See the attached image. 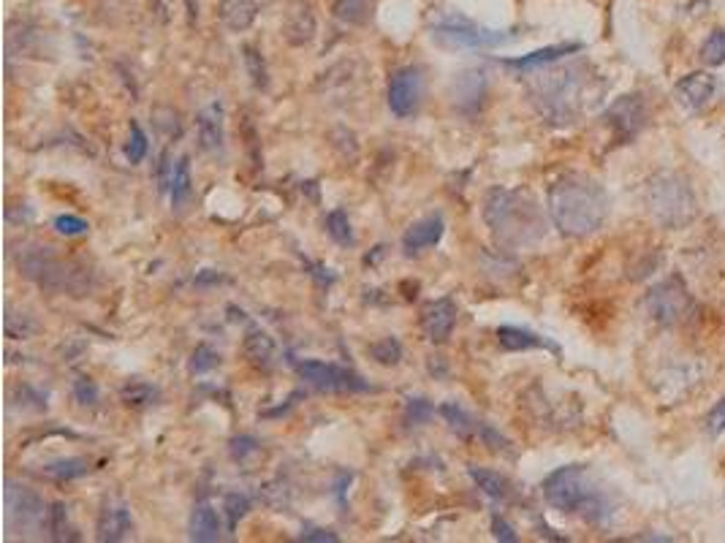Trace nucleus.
<instances>
[{
    "mask_svg": "<svg viewBox=\"0 0 725 543\" xmlns=\"http://www.w3.org/2000/svg\"><path fill=\"white\" fill-rule=\"evenodd\" d=\"M543 497L554 511L582 513L587 522L603 524L611 517V506L603 492L592 484L590 473L582 465H565L546 475Z\"/></svg>",
    "mask_w": 725,
    "mask_h": 543,
    "instance_id": "obj_5",
    "label": "nucleus"
},
{
    "mask_svg": "<svg viewBox=\"0 0 725 543\" xmlns=\"http://www.w3.org/2000/svg\"><path fill=\"white\" fill-rule=\"evenodd\" d=\"M528 99L538 115L554 128H568L598 101L595 77L585 63L543 66L530 71Z\"/></svg>",
    "mask_w": 725,
    "mask_h": 543,
    "instance_id": "obj_1",
    "label": "nucleus"
},
{
    "mask_svg": "<svg viewBox=\"0 0 725 543\" xmlns=\"http://www.w3.org/2000/svg\"><path fill=\"white\" fill-rule=\"evenodd\" d=\"M649 120L647 104L638 93L622 95L617 99L609 109L603 112V123L611 128V136H614L617 145H628V141L636 139L638 134L644 131Z\"/></svg>",
    "mask_w": 725,
    "mask_h": 543,
    "instance_id": "obj_10",
    "label": "nucleus"
},
{
    "mask_svg": "<svg viewBox=\"0 0 725 543\" xmlns=\"http://www.w3.org/2000/svg\"><path fill=\"white\" fill-rule=\"evenodd\" d=\"M90 473V460L84 457H60V460L47 462L42 467V475L47 481H55V484H68L73 478H82V475Z\"/></svg>",
    "mask_w": 725,
    "mask_h": 543,
    "instance_id": "obj_25",
    "label": "nucleus"
},
{
    "mask_svg": "<svg viewBox=\"0 0 725 543\" xmlns=\"http://www.w3.org/2000/svg\"><path fill=\"white\" fill-rule=\"evenodd\" d=\"M266 5H272V0H223L218 9V16L226 31L242 33L258 20V14H262Z\"/></svg>",
    "mask_w": 725,
    "mask_h": 543,
    "instance_id": "obj_20",
    "label": "nucleus"
},
{
    "mask_svg": "<svg viewBox=\"0 0 725 543\" xmlns=\"http://www.w3.org/2000/svg\"><path fill=\"white\" fill-rule=\"evenodd\" d=\"M457 315H460V310H457L454 299L444 297V299H435V302H427L422 308V332H424V337H427L429 343H435V345L446 343V339L454 335Z\"/></svg>",
    "mask_w": 725,
    "mask_h": 543,
    "instance_id": "obj_13",
    "label": "nucleus"
},
{
    "mask_svg": "<svg viewBox=\"0 0 725 543\" xmlns=\"http://www.w3.org/2000/svg\"><path fill=\"white\" fill-rule=\"evenodd\" d=\"M549 218L554 229L571 240L595 234L609 218V194L587 174H563L549 188Z\"/></svg>",
    "mask_w": 725,
    "mask_h": 543,
    "instance_id": "obj_2",
    "label": "nucleus"
},
{
    "mask_svg": "<svg viewBox=\"0 0 725 543\" xmlns=\"http://www.w3.org/2000/svg\"><path fill=\"white\" fill-rule=\"evenodd\" d=\"M706 432H710L712 438H717V435L725 432V397L715 407H712L710 416H706Z\"/></svg>",
    "mask_w": 725,
    "mask_h": 543,
    "instance_id": "obj_47",
    "label": "nucleus"
},
{
    "mask_svg": "<svg viewBox=\"0 0 725 543\" xmlns=\"http://www.w3.org/2000/svg\"><path fill=\"white\" fill-rule=\"evenodd\" d=\"M147 155V134L141 131L139 123H131V136H128V145H126V158L128 163H141Z\"/></svg>",
    "mask_w": 725,
    "mask_h": 543,
    "instance_id": "obj_40",
    "label": "nucleus"
},
{
    "mask_svg": "<svg viewBox=\"0 0 725 543\" xmlns=\"http://www.w3.org/2000/svg\"><path fill=\"white\" fill-rule=\"evenodd\" d=\"M486 90H490V82H486V73L473 68V71H464L454 79L451 84V93H454V106L464 115H475L481 109L486 99Z\"/></svg>",
    "mask_w": 725,
    "mask_h": 543,
    "instance_id": "obj_17",
    "label": "nucleus"
},
{
    "mask_svg": "<svg viewBox=\"0 0 725 543\" xmlns=\"http://www.w3.org/2000/svg\"><path fill=\"white\" fill-rule=\"evenodd\" d=\"M196 134H198V145H202V150H207V152L223 150L226 112H223V104H220V101H212V104H207L202 112H198Z\"/></svg>",
    "mask_w": 725,
    "mask_h": 543,
    "instance_id": "obj_19",
    "label": "nucleus"
},
{
    "mask_svg": "<svg viewBox=\"0 0 725 543\" xmlns=\"http://www.w3.org/2000/svg\"><path fill=\"white\" fill-rule=\"evenodd\" d=\"M220 539V519L209 502H198L191 513V541L215 543Z\"/></svg>",
    "mask_w": 725,
    "mask_h": 543,
    "instance_id": "obj_24",
    "label": "nucleus"
},
{
    "mask_svg": "<svg viewBox=\"0 0 725 543\" xmlns=\"http://www.w3.org/2000/svg\"><path fill=\"white\" fill-rule=\"evenodd\" d=\"M367 354L381 367H396L402 361V343L396 337H383L367 348Z\"/></svg>",
    "mask_w": 725,
    "mask_h": 543,
    "instance_id": "obj_31",
    "label": "nucleus"
},
{
    "mask_svg": "<svg viewBox=\"0 0 725 543\" xmlns=\"http://www.w3.org/2000/svg\"><path fill=\"white\" fill-rule=\"evenodd\" d=\"M256 454H258V443L253 438H248V435L231 440V457H234L237 462H245L248 457H256Z\"/></svg>",
    "mask_w": 725,
    "mask_h": 543,
    "instance_id": "obj_46",
    "label": "nucleus"
},
{
    "mask_svg": "<svg viewBox=\"0 0 725 543\" xmlns=\"http://www.w3.org/2000/svg\"><path fill=\"white\" fill-rule=\"evenodd\" d=\"M484 223L503 247H536L546 236V218L532 196L514 188H492L484 199Z\"/></svg>",
    "mask_w": 725,
    "mask_h": 543,
    "instance_id": "obj_3",
    "label": "nucleus"
},
{
    "mask_svg": "<svg viewBox=\"0 0 725 543\" xmlns=\"http://www.w3.org/2000/svg\"><path fill=\"white\" fill-rule=\"evenodd\" d=\"M422 93H424V79L422 71L416 66H402L389 77V93H387V104L389 112L400 120H407L418 112V104H422Z\"/></svg>",
    "mask_w": 725,
    "mask_h": 543,
    "instance_id": "obj_12",
    "label": "nucleus"
},
{
    "mask_svg": "<svg viewBox=\"0 0 725 543\" xmlns=\"http://www.w3.org/2000/svg\"><path fill=\"white\" fill-rule=\"evenodd\" d=\"M242 58H245V68H248V77H251L253 88L256 90H266L269 88V71H266V63H264V55L258 53L256 47H242Z\"/></svg>",
    "mask_w": 725,
    "mask_h": 543,
    "instance_id": "obj_30",
    "label": "nucleus"
},
{
    "mask_svg": "<svg viewBox=\"0 0 725 543\" xmlns=\"http://www.w3.org/2000/svg\"><path fill=\"white\" fill-rule=\"evenodd\" d=\"M36 330H38V324L33 321V315L5 310V335H9L11 339H27Z\"/></svg>",
    "mask_w": 725,
    "mask_h": 543,
    "instance_id": "obj_33",
    "label": "nucleus"
},
{
    "mask_svg": "<svg viewBox=\"0 0 725 543\" xmlns=\"http://www.w3.org/2000/svg\"><path fill=\"white\" fill-rule=\"evenodd\" d=\"M101 392H99V383L93 381V378L82 376L73 381V400H77L79 405H95L99 403Z\"/></svg>",
    "mask_w": 725,
    "mask_h": 543,
    "instance_id": "obj_43",
    "label": "nucleus"
},
{
    "mask_svg": "<svg viewBox=\"0 0 725 543\" xmlns=\"http://www.w3.org/2000/svg\"><path fill=\"white\" fill-rule=\"evenodd\" d=\"M582 49H585V47H582V44H576V42H568V44H552V47L536 49V53L522 55V58H506V60H503V66H506V68H514V71L530 73V71H536V68L560 63V60H563V58H568V55L582 53Z\"/></svg>",
    "mask_w": 725,
    "mask_h": 543,
    "instance_id": "obj_21",
    "label": "nucleus"
},
{
    "mask_svg": "<svg viewBox=\"0 0 725 543\" xmlns=\"http://www.w3.org/2000/svg\"><path fill=\"white\" fill-rule=\"evenodd\" d=\"M47 533L53 535L55 541H71V539H77V535H73L71 522H68V508H66V502H53V506H49Z\"/></svg>",
    "mask_w": 725,
    "mask_h": 543,
    "instance_id": "obj_29",
    "label": "nucleus"
},
{
    "mask_svg": "<svg viewBox=\"0 0 725 543\" xmlns=\"http://www.w3.org/2000/svg\"><path fill=\"white\" fill-rule=\"evenodd\" d=\"M435 407L424 397H407L405 400V421L407 424H427L433 418Z\"/></svg>",
    "mask_w": 725,
    "mask_h": 543,
    "instance_id": "obj_39",
    "label": "nucleus"
},
{
    "mask_svg": "<svg viewBox=\"0 0 725 543\" xmlns=\"http://www.w3.org/2000/svg\"><path fill=\"white\" fill-rule=\"evenodd\" d=\"M53 226L60 236H82L90 231V223L79 215H58Z\"/></svg>",
    "mask_w": 725,
    "mask_h": 543,
    "instance_id": "obj_41",
    "label": "nucleus"
},
{
    "mask_svg": "<svg viewBox=\"0 0 725 543\" xmlns=\"http://www.w3.org/2000/svg\"><path fill=\"white\" fill-rule=\"evenodd\" d=\"M134 530L131 508L126 502H106L104 511L99 513V524H95V539L104 543L126 541Z\"/></svg>",
    "mask_w": 725,
    "mask_h": 543,
    "instance_id": "obj_18",
    "label": "nucleus"
},
{
    "mask_svg": "<svg viewBox=\"0 0 725 543\" xmlns=\"http://www.w3.org/2000/svg\"><path fill=\"white\" fill-rule=\"evenodd\" d=\"M280 31L283 38H286L291 47H308V44L315 38V31H319L313 3H308V0H297V3H291V9L286 11V20H283Z\"/></svg>",
    "mask_w": 725,
    "mask_h": 543,
    "instance_id": "obj_14",
    "label": "nucleus"
},
{
    "mask_svg": "<svg viewBox=\"0 0 725 543\" xmlns=\"http://www.w3.org/2000/svg\"><path fill=\"white\" fill-rule=\"evenodd\" d=\"M120 400L128 407H147L156 400V389L150 383H128V386H123Z\"/></svg>",
    "mask_w": 725,
    "mask_h": 543,
    "instance_id": "obj_37",
    "label": "nucleus"
},
{
    "mask_svg": "<svg viewBox=\"0 0 725 543\" xmlns=\"http://www.w3.org/2000/svg\"><path fill=\"white\" fill-rule=\"evenodd\" d=\"M337 16L359 25V22L367 20V0H343V3H337Z\"/></svg>",
    "mask_w": 725,
    "mask_h": 543,
    "instance_id": "obj_44",
    "label": "nucleus"
},
{
    "mask_svg": "<svg viewBox=\"0 0 725 543\" xmlns=\"http://www.w3.org/2000/svg\"><path fill=\"white\" fill-rule=\"evenodd\" d=\"M715 93H717V79L706 71L688 73V77L679 79L677 88H674V95H677L679 104L688 106V109L693 112L704 109V106L715 99Z\"/></svg>",
    "mask_w": 725,
    "mask_h": 543,
    "instance_id": "obj_16",
    "label": "nucleus"
},
{
    "mask_svg": "<svg viewBox=\"0 0 725 543\" xmlns=\"http://www.w3.org/2000/svg\"><path fill=\"white\" fill-rule=\"evenodd\" d=\"M468 475L473 478V484L479 486V489L484 492L486 497H492V500H508V495H511V486H508V481L503 478L500 473L484 471V467L470 465Z\"/></svg>",
    "mask_w": 725,
    "mask_h": 543,
    "instance_id": "obj_26",
    "label": "nucleus"
},
{
    "mask_svg": "<svg viewBox=\"0 0 725 543\" xmlns=\"http://www.w3.org/2000/svg\"><path fill=\"white\" fill-rule=\"evenodd\" d=\"M429 38L440 49H449V53H484V49H497L503 44H511L517 36L511 31L475 25V22L464 20V16H446V20L435 22L429 27Z\"/></svg>",
    "mask_w": 725,
    "mask_h": 543,
    "instance_id": "obj_7",
    "label": "nucleus"
},
{
    "mask_svg": "<svg viewBox=\"0 0 725 543\" xmlns=\"http://www.w3.org/2000/svg\"><path fill=\"white\" fill-rule=\"evenodd\" d=\"M302 541H315V543H337V533H332V530H304L302 533Z\"/></svg>",
    "mask_w": 725,
    "mask_h": 543,
    "instance_id": "obj_49",
    "label": "nucleus"
},
{
    "mask_svg": "<svg viewBox=\"0 0 725 543\" xmlns=\"http://www.w3.org/2000/svg\"><path fill=\"white\" fill-rule=\"evenodd\" d=\"M479 435H481V440H484V443L490 446L492 451H497V454L514 457L511 440H508V438H503V435L497 432L495 427H490V424H479Z\"/></svg>",
    "mask_w": 725,
    "mask_h": 543,
    "instance_id": "obj_42",
    "label": "nucleus"
},
{
    "mask_svg": "<svg viewBox=\"0 0 725 543\" xmlns=\"http://www.w3.org/2000/svg\"><path fill=\"white\" fill-rule=\"evenodd\" d=\"M5 508H9V522L16 524L20 530H38L47 528V502L42 500L38 492H33L31 486H22L9 481L5 484Z\"/></svg>",
    "mask_w": 725,
    "mask_h": 543,
    "instance_id": "obj_11",
    "label": "nucleus"
},
{
    "mask_svg": "<svg viewBox=\"0 0 725 543\" xmlns=\"http://www.w3.org/2000/svg\"><path fill=\"white\" fill-rule=\"evenodd\" d=\"M644 201H647L655 223L668 231L684 229L699 215V199H695L693 185L677 172L653 174L647 180V188H644Z\"/></svg>",
    "mask_w": 725,
    "mask_h": 543,
    "instance_id": "obj_6",
    "label": "nucleus"
},
{
    "mask_svg": "<svg viewBox=\"0 0 725 543\" xmlns=\"http://www.w3.org/2000/svg\"><path fill=\"white\" fill-rule=\"evenodd\" d=\"M326 234H330L337 245H354V229H350V220L345 209H332V212L326 215Z\"/></svg>",
    "mask_w": 725,
    "mask_h": 543,
    "instance_id": "obj_32",
    "label": "nucleus"
},
{
    "mask_svg": "<svg viewBox=\"0 0 725 543\" xmlns=\"http://www.w3.org/2000/svg\"><path fill=\"white\" fill-rule=\"evenodd\" d=\"M294 367H297L302 381H308L310 386L321 389V392L345 394V392H367V389H370V383H367L365 378L356 376V372L348 370V367L332 365V361L308 359V361H294Z\"/></svg>",
    "mask_w": 725,
    "mask_h": 543,
    "instance_id": "obj_9",
    "label": "nucleus"
},
{
    "mask_svg": "<svg viewBox=\"0 0 725 543\" xmlns=\"http://www.w3.org/2000/svg\"><path fill=\"white\" fill-rule=\"evenodd\" d=\"M647 310L655 324L666 326V330L682 324L690 315V310H693V297H690L682 277L671 275L658 282V286L647 293Z\"/></svg>",
    "mask_w": 725,
    "mask_h": 543,
    "instance_id": "obj_8",
    "label": "nucleus"
},
{
    "mask_svg": "<svg viewBox=\"0 0 725 543\" xmlns=\"http://www.w3.org/2000/svg\"><path fill=\"white\" fill-rule=\"evenodd\" d=\"M226 517H229V530L234 533L237 524L242 522V519L248 517V511H251V500H248L242 492H231V495H226Z\"/></svg>",
    "mask_w": 725,
    "mask_h": 543,
    "instance_id": "obj_38",
    "label": "nucleus"
},
{
    "mask_svg": "<svg viewBox=\"0 0 725 543\" xmlns=\"http://www.w3.org/2000/svg\"><path fill=\"white\" fill-rule=\"evenodd\" d=\"M16 267L31 282L53 293L88 297L95 288V275L84 264L64 258L49 245H25L16 253Z\"/></svg>",
    "mask_w": 725,
    "mask_h": 543,
    "instance_id": "obj_4",
    "label": "nucleus"
},
{
    "mask_svg": "<svg viewBox=\"0 0 725 543\" xmlns=\"http://www.w3.org/2000/svg\"><path fill=\"white\" fill-rule=\"evenodd\" d=\"M242 350H245L248 365L256 367V370L269 372L277 361V345L269 337V332H264L262 326H248L245 339H242Z\"/></svg>",
    "mask_w": 725,
    "mask_h": 543,
    "instance_id": "obj_22",
    "label": "nucleus"
},
{
    "mask_svg": "<svg viewBox=\"0 0 725 543\" xmlns=\"http://www.w3.org/2000/svg\"><path fill=\"white\" fill-rule=\"evenodd\" d=\"M492 533H495V539L503 541V543H517L519 541L517 530H514L511 524H508L506 519L500 517V513H495V517H492Z\"/></svg>",
    "mask_w": 725,
    "mask_h": 543,
    "instance_id": "obj_48",
    "label": "nucleus"
},
{
    "mask_svg": "<svg viewBox=\"0 0 725 543\" xmlns=\"http://www.w3.org/2000/svg\"><path fill=\"white\" fill-rule=\"evenodd\" d=\"M701 60L712 68L725 63V31L723 27H717V31H712L710 36H706L704 47H701Z\"/></svg>",
    "mask_w": 725,
    "mask_h": 543,
    "instance_id": "obj_34",
    "label": "nucleus"
},
{
    "mask_svg": "<svg viewBox=\"0 0 725 543\" xmlns=\"http://www.w3.org/2000/svg\"><path fill=\"white\" fill-rule=\"evenodd\" d=\"M438 413L440 416L446 418V424H449L451 429H454L457 435H460V438H473L475 432H479V424L473 421V416H470L468 411H464L462 405H457V403H444L438 407Z\"/></svg>",
    "mask_w": 725,
    "mask_h": 543,
    "instance_id": "obj_28",
    "label": "nucleus"
},
{
    "mask_svg": "<svg viewBox=\"0 0 725 543\" xmlns=\"http://www.w3.org/2000/svg\"><path fill=\"white\" fill-rule=\"evenodd\" d=\"M185 9H188L191 22L198 20V0H185Z\"/></svg>",
    "mask_w": 725,
    "mask_h": 543,
    "instance_id": "obj_50",
    "label": "nucleus"
},
{
    "mask_svg": "<svg viewBox=\"0 0 725 543\" xmlns=\"http://www.w3.org/2000/svg\"><path fill=\"white\" fill-rule=\"evenodd\" d=\"M174 172H177V166H174L172 155H169V150H166L161 155V161H158V188H161L163 194H166V190H172Z\"/></svg>",
    "mask_w": 725,
    "mask_h": 543,
    "instance_id": "obj_45",
    "label": "nucleus"
},
{
    "mask_svg": "<svg viewBox=\"0 0 725 543\" xmlns=\"http://www.w3.org/2000/svg\"><path fill=\"white\" fill-rule=\"evenodd\" d=\"M446 234V220L444 215H427V218L416 220V223L407 226V231L402 234V251L407 256H416V253L429 251V247L438 245Z\"/></svg>",
    "mask_w": 725,
    "mask_h": 543,
    "instance_id": "obj_15",
    "label": "nucleus"
},
{
    "mask_svg": "<svg viewBox=\"0 0 725 543\" xmlns=\"http://www.w3.org/2000/svg\"><path fill=\"white\" fill-rule=\"evenodd\" d=\"M47 392H42V389L31 386V383H22V386H16L14 392V403L20 407H27V411H47Z\"/></svg>",
    "mask_w": 725,
    "mask_h": 543,
    "instance_id": "obj_36",
    "label": "nucleus"
},
{
    "mask_svg": "<svg viewBox=\"0 0 725 543\" xmlns=\"http://www.w3.org/2000/svg\"><path fill=\"white\" fill-rule=\"evenodd\" d=\"M218 365H220V354L212 348V345L202 343L196 345V350L191 354V372H194V376H207V372H212Z\"/></svg>",
    "mask_w": 725,
    "mask_h": 543,
    "instance_id": "obj_35",
    "label": "nucleus"
},
{
    "mask_svg": "<svg viewBox=\"0 0 725 543\" xmlns=\"http://www.w3.org/2000/svg\"><path fill=\"white\" fill-rule=\"evenodd\" d=\"M497 343H500L503 350H511V354H519V350H538V348L552 350L554 356L563 354L557 343H552L549 337L536 335V332L530 330H519V326H500V330H497Z\"/></svg>",
    "mask_w": 725,
    "mask_h": 543,
    "instance_id": "obj_23",
    "label": "nucleus"
},
{
    "mask_svg": "<svg viewBox=\"0 0 725 543\" xmlns=\"http://www.w3.org/2000/svg\"><path fill=\"white\" fill-rule=\"evenodd\" d=\"M172 207L177 209H185L188 207L191 196H194V180H191V158L183 155L177 161V172H174V180H172Z\"/></svg>",
    "mask_w": 725,
    "mask_h": 543,
    "instance_id": "obj_27",
    "label": "nucleus"
}]
</instances>
